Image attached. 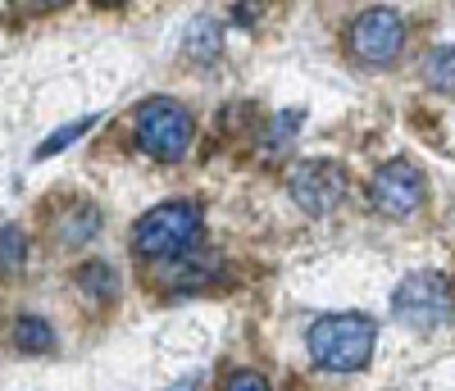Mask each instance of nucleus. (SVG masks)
Listing matches in <instances>:
<instances>
[{
    "mask_svg": "<svg viewBox=\"0 0 455 391\" xmlns=\"http://www.w3.org/2000/svg\"><path fill=\"white\" fill-rule=\"evenodd\" d=\"M14 346L28 350V355H46V350H55V328H51L42 315H19V323H14Z\"/></svg>",
    "mask_w": 455,
    "mask_h": 391,
    "instance_id": "11",
    "label": "nucleus"
},
{
    "mask_svg": "<svg viewBox=\"0 0 455 391\" xmlns=\"http://www.w3.org/2000/svg\"><path fill=\"white\" fill-rule=\"evenodd\" d=\"M373 341H378V328L364 315H323L310 323V337H306L315 364L332 373L364 369L373 360Z\"/></svg>",
    "mask_w": 455,
    "mask_h": 391,
    "instance_id": "1",
    "label": "nucleus"
},
{
    "mask_svg": "<svg viewBox=\"0 0 455 391\" xmlns=\"http://www.w3.org/2000/svg\"><path fill=\"white\" fill-rule=\"evenodd\" d=\"M137 141L146 155H156L164 164H178L187 155V146H192V114L169 96L146 100L137 109Z\"/></svg>",
    "mask_w": 455,
    "mask_h": 391,
    "instance_id": "4",
    "label": "nucleus"
},
{
    "mask_svg": "<svg viewBox=\"0 0 455 391\" xmlns=\"http://www.w3.org/2000/svg\"><path fill=\"white\" fill-rule=\"evenodd\" d=\"M233 14H237V23H255L259 19V10H251V5H237Z\"/></svg>",
    "mask_w": 455,
    "mask_h": 391,
    "instance_id": "18",
    "label": "nucleus"
},
{
    "mask_svg": "<svg viewBox=\"0 0 455 391\" xmlns=\"http://www.w3.org/2000/svg\"><path fill=\"white\" fill-rule=\"evenodd\" d=\"M214 273H219V255L192 246V251H182L173 259H160L156 264V283L169 287V291H196V287H205L214 278Z\"/></svg>",
    "mask_w": 455,
    "mask_h": 391,
    "instance_id": "8",
    "label": "nucleus"
},
{
    "mask_svg": "<svg viewBox=\"0 0 455 391\" xmlns=\"http://www.w3.org/2000/svg\"><path fill=\"white\" fill-rule=\"evenodd\" d=\"M182 42H187V51H192V60H214L219 55V46H223V32H219V23L210 19V14H201L192 28H187V36H182Z\"/></svg>",
    "mask_w": 455,
    "mask_h": 391,
    "instance_id": "13",
    "label": "nucleus"
},
{
    "mask_svg": "<svg viewBox=\"0 0 455 391\" xmlns=\"http://www.w3.org/2000/svg\"><path fill=\"white\" fill-rule=\"evenodd\" d=\"M424 196H428V182L419 164H410V160H387L369 182V201L383 219H410L424 205Z\"/></svg>",
    "mask_w": 455,
    "mask_h": 391,
    "instance_id": "6",
    "label": "nucleus"
},
{
    "mask_svg": "<svg viewBox=\"0 0 455 391\" xmlns=\"http://www.w3.org/2000/svg\"><path fill=\"white\" fill-rule=\"evenodd\" d=\"M424 83L437 92H455V46H437L424 60Z\"/></svg>",
    "mask_w": 455,
    "mask_h": 391,
    "instance_id": "14",
    "label": "nucleus"
},
{
    "mask_svg": "<svg viewBox=\"0 0 455 391\" xmlns=\"http://www.w3.org/2000/svg\"><path fill=\"white\" fill-rule=\"evenodd\" d=\"M132 246H137V255L156 259V264L201 246V205L196 201H164L156 210H146L132 227Z\"/></svg>",
    "mask_w": 455,
    "mask_h": 391,
    "instance_id": "2",
    "label": "nucleus"
},
{
    "mask_svg": "<svg viewBox=\"0 0 455 391\" xmlns=\"http://www.w3.org/2000/svg\"><path fill=\"white\" fill-rule=\"evenodd\" d=\"M392 309H396V319L414 332H433L451 319V309H455V291L446 283V273H410V278L392 291Z\"/></svg>",
    "mask_w": 455,
    "mask_h": 391,
    "instance_id": "3",
    "label": "nucleus"
},
{
    "mask_svg": "<svg viewBox=\"0 0 455 391\" xmlns=\"http://www.w3.org/2000/svg\"><path fill=\"white\" fill-rule=\"evenodd\" d=\"M347 196V169L332 160H300L291 169V201L306 214H332Z\"/></svg>",
    "mask_w": 455,
    "mask_h": 391,
    "instance_id": "7",
    "label": "nucleus"
},
{
    "mask_svg": "<svg viewBox=\"0 0 455 391\" xmlns=\"http://www.w3.org/2000/svg\"><path fill=\"white\" fill-rule=\"evenodd\" d=\"M51 232H55V246H64V251H78V246L96 242V237H100V205H96V201H73V205H64V210L55 214Z\"/></svg>",
    "mask_w": 455,
    "mask_h": 391,
    "instance_id": "9",
    "label": "nucleus"
},
{
    "mask_svg": "<svg viewBox=\"0 0 455 391\" xmlns=\"http://www.w3.org/2000/svg\"><path fill=\"white\" fill-rule=\"evenodd\" d=\"M96 124V114H87V119H78V124H64L55 137H46L42 146H36V160H51V155H60L64 146H73L78 137H87V128Z\"/></svg>",
    "mask_w": 455,
    "mask_h": 391,
    "instance_id": "16",
    "label": "nucleus"
},
{
    "mask_svg": "<svg viewBox=\"0 0 455 391\" xmlns=\"http://www.w3.org/2000/svg\"><path fill=\"white\" fill-rule=\"evenodd\" d=\"M78 291H83L87 305H109L119 296V268L105 264V259H87L78 268Z\"/></svg>",
    "mask_w": 455,
    "mask_h": 391,
    "instance_id": "10",
    "label": "nucleus"
},
{
    "mask_svg": "<svg viewBox=\"0 0 455 391\" xmlns=\"http://www.w3.org/2000/svg\"><path fill=\"white\" fill-rule=\"evenodd\" d=\"M28 264V232L19 223L0 227V278H19Z\"/></svg>",
    "mask_w": 455,
    "mask_h": 391,
    "instance_id": "12",
    "label": "nucleus"
},
{
    "mask_svg": "<svg viewBox=\"0 0 455 391\" xmlns=\"http://www.w3.org/2000/svg\"><path fill=\"white\" fill-rule=\"evenodd\" d=\"M300 119H306L300 109H283L278 119L269 124V132H264V150H269V155H287V146H291L296 132H300Z\"/></svg>",
    "mask_w": 455,
    "mask_h": 391,
    "instance_id": "15",
    "label": "nucleus"
},
{
    "mask_svg": "<svg viewBox=\"0 0 455 391\" xmlns=\"http://www.w3.org/2000/svg\"><path fill=\"white\" fill-rule=\"evenodd\" d=\"M228 391H274L269 382H264L259 373H251V369H242V373H233L228 378Z\"/></svg>",
    "mask_w": 455,
    "mask_h": 391,
    "instance_id": "17",
    "label": "nucleus"
},
{
    "mask_svg": "<svg viewBox=\"0 0 455 391\" xmlns=\"http://www.w3.org/2000/svg\"><path fill=\"white\" fill-rule=\"evenodd\" d=\"M347 46L360 64L369 68H387L401 51H405V19L387 5H373V10H360L347 28Z\"/></svg>",
    "mask_w": 455,
    "mask_h": 391,
    "instance_id": "5",
    "label": "nucleus"
}]
</instances>
